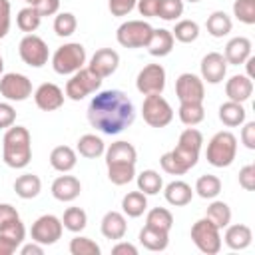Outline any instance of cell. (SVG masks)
<instances>
[{
    "mask_svg": "<svg viewBox=\"0 0 255 255\" xmlns=\"http://www.w3.org/2000/svg\"><path fill=\"white\" fill-rule=\"evenodd\" d=\"M108 177L114 185H126L135 177V165L133 163L108 165Z\"/></svg>",
    "mask_w": 255,
    "mask_h": 255,
    "instance_id": "41",
    "label": "cell"
},
{
    "mask_svg": "<svg viewBox=\"0 0 255 255\" xmlns=\"http://www.w3.org/2000/svg\"><path fill=\"white\" fill-rule=\"evenodd\" d=\"M78 151H80V155H84L88 159H96L106 151V145H104L102 137H98L94 133H86L78 139Z\"/></svg>",
    "mask_w": 255,
    "mask_h": 255,
    "instance_id": "33",
    "label": "cell"
},
{
    "mask_svg": "<svg viewBox=\"0 0 255 255\" xmlns=\"http://www.w3.org/2000/svg\"><path fill=\"white\" fill-rule=\"evenodd\" d=\"M20 253L22 255H42L44 253V249H42V245L40 243H28V245H24L22 249H20Z\"/></svg>",
    "mask_w": 255,
    "mask_h": 255,
    "instance_id": "56",
    "label": "cell"
},
{
    "mask_svg": "<svg viewBox=\"0 0 255 255\" xmlns=\"http://www.w3.org/2000/svg\"><path fill=\"white\" fill-rule=\"evenodd\" d=\"M78 28V20L72 12H62L54 18V32L60 36V38H68L76 32Z\"/></svg>",
    "mask_w": 255,
    "mask_h": 255,
    "instance_id": "44",
    "label": "cell"
},
{
    "mask_svg": "<svg viewBox=\"0 0 255 255\" xmlns=\"http://www.w3.org/2000/svg\"><path fill=\"white\" fill-rule=\"evenodd\" d=\"M0 94L10 102H24L32 96V82L24 74H4L0 78Z\"/></svg>",
    "mask_w": 255,
    "mask_h": 255,
    "instance_id": "13",
    "label": "cell"
},
{
    "mask_svg": "<svg viewBox=\"0 0 255 255\" xmlns=\"http://www.w3.org/2000/svg\"><path fill=\"white\" fill-rule=\"evenodd\" d=\"M24 2H26V4H30V6H36L40 0H24Z\"/></svg>",
    "mask_w": 255,
    "mask_h": 255,
    "instance_id": "58",
    "label": "cell"
},
{
    "mask_svg": "<svg viewBox=\"0 0 255 255\" xmlns=\"http://www.w3.org/2000/svg\"><path fill=\"white\" fill-rule=\"evenodd\" d=\"M141 114H143L145 124H149L151 128H165L173 120V110L167 104V100L161 98V94L145 96L143 106H141Z\"/></svg>",
    "mask_w": 255,
    "mask_h": 255,
    "instance_id": "9",
    "label": "cell"
},
{
    "mask_svg": "<svg viewBox=\"0 0 255 255\" xmlns=\"http://www.w3.org/2000/svg\"><path fill=\"white\" fill-rule=\"evenodd\" d=\"M106 165H120V163H133L137 159V151L129 141H116L106 151Z\"/></svg>",
    "mask_w": 255,
    "mask_h": 255,
    "instance_id": "20",
    "label": "cell"
},
{
    "mask_svg": "<svg viewBox=\"0 0 255 255\" xmlns=\"http://www.w3.org/2000/svg\"><path fill=\"white\" fill-rule=\"evenodd\" d=\"M34 102H36V106H38L40 110H44V112H54V110L62 108V104H64V92H62L56 84L46 82V84H42V86L34 92Z\"/></svg>",
    "mask_w": 255,
    "mask_h": 255,
    "instance_id": "18",
    "label": "cell"
},
{
    "mask_svg": "<svg viewBox=\"0 0 255 255\" xmlns=\"http://www.w3.org/2000/svg\"><path fill=\"white\" fill-rule=\"evenodd\" d=\"M251 56V42L243 36H237V38H231L225 46V62L227 64H233V66H239V64H245V60Z\"/></svg>",
    "mask_w": 255,
    "mask_h": 255,
    "instance_id": "22",
    "label": "cell"
},
{
    "mask_svg": "<svg viewBox=\"0 0 255 255\" xmlns=\"http://www.w3.org/2000/svg\"><path fill=\"white\" fill-rule=\"evenodd\" d=\"M251 239H253V233L247 225L243 223H237V225H227L225 229V243L229 249H245L251 245Z\"/></svg>",
    "mask_w": 255,
    "mask_h": 255,
    "instance_id": "26",
    "label": "cell"
},
{
    "mask_svg": "<svg viewBox=\"0 0 255 255\" xmlns=\"http://www.w3.org/2000/svg\"><path fill=\"white\" fill-rule=\"evenodd\" d=\"M90 124L102 133L116 135L124 131L135 120L131 100L120 90H104L96 94L88 106Z\"/></svg>",
    "mask_w": 255,
    "mask_h": 255,
    "instance_id": "1",
    "label": "cell"
},
{
    "mask_svg": "<svg viewBox=\"0 0 255 255\" xmlns=\"http://www.w3.org/2000/svg\"><path fill=\"white\" fill-rule=\"evenodd\" d=\"M177 114H179V120L185 126H197L205 118V110H203L201 102H181Z\"/></svg>",
    "mask_w": 255,
    "mask_h": 255,
    "instance_id": "34",
    "label": "cell"
},
{
    "mask_svg": "<svg viewBox=\"0 0 255 255\" xmlns=\"http://www.w3.org/2000/svg\"><path fill=\"white\" fill-rule=\"evenodd\" d=\"M241 141L247 149H255V122H247L241 131Z\"/></svg>",
    "mask_w": 255,
    "mask_h": 255,
    "instance_id": "51",
    "label": "cell"
},
{
    "mask_svg": "<svg viewBox=\"0 0 255 255\" xmlns=\"http://www.w3.org/2000/svg\"><path fill=\"white\" fill-rule=\"evenodd\" d=\"M191 241L195 243V247L201 253L207 255H215L221 249V235H219V227L213 225L207 217L195 221L191 225Z\"/></svg>",
    "mask_w": 255,
    "mask_h": 255,
    "instance_id": "6",
    "label": "cell"
},
{
    "mask_svg": "<svg viewBox=\"0 0 255 255\" xmlns=\"http://www.w3.org/2000/svg\"><path fill=\"white\" fill-rule=\"evenodd\" d=\"M153 34V28L143 22V20H128L124 22L118 32L116 38L124 48H145L149 38Z\"/></svg>",
    "mask_w": 255,
    "mask_h": 255,
    "instance_id": "7",
    "label": "cell"
},
{
    "mask_svg": "<svg viewBox=\"0 0 255 255\" xmlns=\"http://www.w3.org/2000/svg\"><path fill=\"white\" fill-rule=\"evenodd\" d=\"M171 34H173V40L183 42V44H191L199 36V26L193 20H179L175 24V28L171 30Z\"/></svg>",
    "mask_w": 255,
    "mask_h": 255,
    "instance_id": "38",
    "label": "cell"
},
{
    "mask_svg": "<svg viewBox=\"0 0 255 255\" xmlns=\"http://www.w3.org/2000/svg\"><path fill=\"white\" fill-rule=\"evenodd\" d=\"M42 189V181L34 173H24L14 181V191L22 199H34Z\"/></svg>",
    "mask_w": 255,
    "mask_h": 255,
    "instance_id": "30",
    "label": "cell"
},
{
    "mask_svg": "<svg viewBox=\"0 0 255 255\" xmlns=\"http://www.w3.org/2000/svg\"><path fill=\"white\" fill-rule=\"evenodd\" d=\"M62 219H58L56 215H42L32 223L30 235L32 241L40 243V245H54L60 237H62Z\"/></svg>",
    "mask_w": 255,
    "mask_h": 255,
    "instance_id": "12",
    "label": "cell"
},
{
    "mask_svg": "<svg viewBox=\"0 0 255 255\" xmlns=\"http://www.w3.org/2000/svg\"><path fill=\"white\" fill-rule=\"evenodd\" d=\"M145 48H147V52L151 56L163 58L173 50V34L169 30H165V28H157V30L153 28V34H151V38H149Z\"/></svg>",
    "mask_w": 255,
    "mask_h": 255,
    "instance_id": "24",
    "label": "cell"
},
{
    "mask_svg": "<svg viewBox=\"0 0 255 255\" xmlns=\"http://www.w3.org/2000/svg\"><path fill=\"white\" fill-rule=\"evenodd\" d=\"M225 94H227V98L231 102H239V104L247 102L251 98V94H253V82H251V78H247L243 74L231 76L227 80V84H225Z\"/></svg>",
    "mask_w": 255,
    "mask_h": 255,
    "instance_id": "19",
    "label": "cell"
},
{
    "mask_svg": "<svg viewBox=\"0 0 255 255\" xmlns=\"http://www.w3.org/2000/svg\"><path fill=\"white\" fill-rule=\"evenodd\" d=\"M145 207H147V197L139 189L137 191H129L122 199V209H124V213L128 217H139V215H143Z\"/></svg>",
    "mask_w": 255,
    "mask_h": 255,
    "instance_id": "32",
    "label": "cell"
},
{
    "mask_svg": "<svg viewBox=\"0 0 255 255\" xmlns=\"http://www.w3.org/2000/svg\"><path fill=\"white\" fill-rule=\"evenodd\" d=\"M34 8L38 10L40 16H52L60 10V0H40Z\"/></svg>",
    "mask_w": 255,
    "mask_h": 255,
    "instance_id": "52",
    "label": "cell"
},
{
    "mask_svg": "<svg viewBox=\"0 0 255 255\" xmlns=\"http://www.w3.org/2000/svg\"><path fill=\"white\" fill-rule=\"evenodd\" d=\"M118 64H120V54L116 50H112V48H102L92 56L88 68L104 80V78L112 76L118 70Z\"/></svg>",
    "mask_w": 255,
    "mask_h": 255,
    "instance_id": "16",
    "label": "cell"
},
{
    "mask_svg": "<svg viewBox=\"0 0 255 255\" xmlns=\"http://www.w3.org/2000/svg\"><path fill=\"white\" fill-rule=\"evenodd\" d=\"M161 187H163V179H161V175H159L157 171L145 169V171H141V173L137 175V189H139L141 193H145V195H155V193L161 191Z\"/></svg>",
    "mask_w": 255,
    "mask_h": 255,
    "instance_id": "35",
    "label": "cell"
},
{
    "mask_svg": "<svg viewBox=\"0 0 255 255\" xmlns=\"http://www.w3.org/2000/svg\"><path fill=\"white\" fill-rule=\"evenodd\" d=\"M135 88L143 96H153L161 94L165 88V70L161 64H147L145 68L139 70L135 78Z\"/></svg>",
    "mask_w": 255,
    "mask_h": 255,
    "instance_id": "11",
    "label": "cell"
},
{
    "mask_svg": "<svg viewBox=\"0 0 255 255\" xmlns=\"http://www.w3.org/2000/svg\"><path fill=\"white\" fill-rule=\"evenodd\" d=\"M205 26H207V32H209L213 38H223V36H227V34L231 32L233 22H231V18H229L223 10H215V12L207 18Z\"/></svg>",
    "mask_w": 255,
    "mask_h": 255,
    "instance_id": "31",
    "label": "cell"
},
{
    "mask_svg": "<svg viewBox=\"0 0 255 255\" xmlns=\"http://www.w3.org/2000/svg\"><path fill=\"white\" fill-rule=\"evenodd\" d=\"M245 62H247V78H251V80H253V74H255V70H253V64H255V58H251V56H249V58H247Z\"/></svg>",
    "mask_w": 255,
    "mask_h": 255,
    "instance_id": "57",
    "label": "cell"
},
{
    "mask_svg": "<svg viewBox=\"0 0 255 255\" xmlns=\"http://www.w3.org/2000/svg\"><path fill=\"white\" fill-rule=\"evenodd\" d=\"M112 253H114V255H137V247L131 245V243L120 241L118 245L112 247Z\"/></svg>",
    "mask_w": 255,
    "mask_h": 255,
    "instance_id": "55",
    "label": "cell"
},
{
    "mask_svg": "<svg viewBox=\"0 0 255 255\" xmlns=\"http://www.w3.org/2000/svg\"><path fill=\"white\" fill-rule=\"evenodd\" d=\"M82 191L80 179H76L74 175H60L54 179L52 183V195L58 201H74Z\"/></svg>",
    "mask_w": 255,
    "mask_h": 255,
    "instance_id": "21",
    "label": "cell"
},
{
    "mask_svg": "<svg viewBox=\"0 0 255 255\" xmlns=\"http://www.w3.org/2000/svg\"><path fill=\"white\" fill-rule=\"evenodd\" d=\"M86 64V48L78 42H70L60 46L52 56V68L56 74H74L82 70Z\"/></svg>",
    "mask_w": 255,
    "mask_h": 255,
    "instance_id": "5",
    "label": "cell"
},
{
    "mask_svg": "<svg viewBox=\"0 0 255 255\" xmlns=\"http://www.w3.org/2000/svg\"><path fill=\"white\" fill-rule=\"evenodd\" d=\"M30 131L24 126H10L2 139V157L6 165L14 169H22L32 159V143Z\"/></svg>",
    "mask_w": 255,
    "mask_h": 255,
    "instance_id": "3",
    "label": "cell"
},
{
    "mask_svg": "<svg viewBox=\"0 0 255 255\" xmlns=\"http://www.w3.org/2000/svg\"><path fill=\"white\" fill-rule=\"evenodd\" d=\"M145 225L155 227V229H161V231H169L171 225H173V215H171L165 207H153V209L147 213Z\"/></svg>",
    "mask_w": 255,
    "mask_h": 255,
    "instance_id": "42",
    "label": "cell"
},
{
    "mask_svg": "<svg viewBox=\"0 0 255 255\" xmlns=\"http://www.w3.org/2000/svg\"><path fill=\"white\" fill-rule=\"evenodd\" d=\"M2 70H4V62H2V56H0V74H2Z\"/></svg>",
    "mask_w": 255,
    "mask_h": 255,
    "instance_id": "59",
    "label": "cell"
},
{
    "mask_svg": "<svg viewBox=\"0 0 255 255\" xmlns=\"http://www.w3.org/2000/svg\"><path fill=\"white\" fill-rule=\"evenodd\" d=\"M16 249H18V243L12 237L0 233V255H12Z\"/></svg>",
    "mask_w": 255,
    "mask_h": 255,
    "instance_id": "54",
    "label": "cell"
},
{
    "mask_svg": "<svg viewBox=\"0 0 255 255\" xmlns=\"http://www.w3.org/2000/svg\"><path fill=\"white\" fill-rule=\"evenodd\" d=\"M183 14V0H157V18L161 20H177Z\"/></svg>",
    "mask_w": 255,
    "mask_h": 255,
    "instance_id": "43",
    "label": "cell"
},
{
    "mask_svg": "<svg viewBox=\"0 0 255 255\" xmlns=\"http://www.w3.org/2000/svg\"><path fill=\"white\" fill-rule=\"evenodd\" d=\"M10 30V2L0 0V40L8 34Z\"/></svg>",
    "mask_w": 255,
    "mask_h": 255,
    "instance_id": "50",
    "label": "cell"
},
{
    "mask_svg": "<svg viewBox=\"0 0 255 255\" xmlns=\"http://www.w3.org/2000/svg\"><path fill=\"white\" fill-rule=\"evenodd\" d=\"M76 161H78L76 151H74L70 145H58V147H54L52 153H50V165H52L56 171H62V173L74 169V167H76Z\"/></svg>",
    "mask_w": 255,
    "mask_h": 255,
    "instance_id": "27",
    "label": "cell"
},
{
    "mask_svg": "<svg viewBox=\"0 0 255 255\" xmlns=\"http://www.w3.org/2000/svg\"><path fill=\"white\" fill-rule=\"evenodd\" d=\"M18 52H20V58L24 64L32 66V68H42L44 64H48V46L46 42L36 36V34H28L20 40V46H18Z\"/></svg>",
    "mask_w": 255,
    "mask_h": 255,
    "instance_id": "10",
    "label": "cell"
},
{
    "mask_svg": "<svg viewBox=\"0 0 255 255\" xmlns=\"http://www.w3.org/2000/svg\"><path fill=\"white\" fill-rule=\"evenodd\" d=\"M137 0H108V8L114 16H126L135 8Z\"/></svg>",
    "mask_w": 255,
    "mask_h": 255,
    "instance_id": "47",
    "label": "cell"
},
{
    "mask_svg": "<svg viewBox=\"0 0 255 255\" xmlns=\"http://www.w3.org/2000/svg\"><path fill=\"white\" fill-rule=\"evenodd\" d=\"M86 223H88V215H86V211H84L82 207H68V209L64 211L62 225H64L68 231L78 233V231H82V229L86 227Z\"/></svg>",
    "mask_w": 255,
    "mask_h": 255,
    "instance_id": "39",
    "label": "cell"
},
{
    "mask_svg": "<svg viewBox=\"0 0 255 255\" xmlns=\"http://www.w3.org/2000/svg\"><path fill=\"white\" fill-rule=\"evenodd\" d=\"M70 253L72 255H100V245L92 241L90 237H74L70 241Z\"/></svg>",
    "mask_w": 255,
    "mask_h": 255,
    "instance_id": "45",
    "label": "cell"
},
{
    "mask_svg": "<svg viewBox=\"0 0 255 255\" xmlns=\"http://www.w3.org/2000/svg\"><path fill=\"white\" fill-rule=\"evenodd\" d=\"M233 16L243 24H255V0H235Z\"/></svg>",
    "mask_w": 255,
    "mask_h": 255,
    "instance_id": "46",
    "label": "cell"
},
{
    "mask_svg": "<svg viewBox=\"0 0 255 255\" xmlns=\"http://www.w3.org/2000/svg\"><path fill=\"white\" fill-rule=\"evenodd\" d=\"M225 74H227V62H225L223 54L209 52L207 56H203V60H201V78L207 84H219V82H223Z\"/></svg>",
    "mask_w": 255,
    "mask_h": 255,
    "instance_id": "17",
    "label": "cell"
},
{
    "mask_svg": "<svg viewBox=\"0 0 255 255\" xmlns=\"http://www.w3.org/2000/svg\"><path fill=\"white\" fill-rule=\"evenodd\" d=\"M205 217H207L213 225H217L219 229H223V227H227L229 221H231V209H229V205H227L225 201H213V203L207 207Z\"/></svg>",
    "mask_w": 255,
    "mask_h": 255,
    "instance_id": "37",
    "label": "cell"
},
{
    "mask_svg": "<svg viewBox=\"0 0 255 255\" xmlns=\"http://www.w3.org/2000/svg\"><path fill=\"white\" fill-rule=\"evenodd\" d=\"M40 20H42V16L38 14V10H36L34 6H26V8H22V10L18 12V16H16V24H18V28H20L22 32H28V34H32L34 30H38Z\"/></svg>",
    "mask_w": 255,
    "mask_h": 255,
    "instance_id": "40",
    "label": "cell"
},
{
    "mask_svg": "<svg viewBox=\"0 0 255 255\" xmlns=\"http://www.w3.org/2000/svg\"><path fill=\"white\" fill-rule=\"evenodd\" d=\"M135 6L139 10V14L145 18H153L157 14V0H137Z\"/></svg>",
    "mask_w": 255,
    "mask_h": 255,
    "instance_id": "53",
    "label": "cell"
},
{
    "mask_svg": "<svg viewBox=\"0 0 255 255\" xmlns=\"http://www.w3.org/2000/svg\"><path fill=\"white\" fill-rule=\"evenodd\" d=\"M0 233L12 237L18 245L24 241L26 229H24V225L20 221L18 211L10 203H0Z\"/></svg>",
    "mask_w": 255,
    "mask_h": 255,
    "instance_id": "15",
    "label": "cell"
},
{
    "mask_svg": "<svg viewBox=\"0 0 255 255\" xmlns=\"http://www.w3.org/2000/svg\"><path fill=\"white\" fill-rule=\"evenodd\" d=\"M187 2H199V0H187Z\"/></svg>",
    "mask_w": 255,
    "mask_h": 255,
    "instance_id": "60",
    "label": "cell"
},
{
    "mask_svg": "<svg viewBox=\"0 0 255 255\" xmlns=\"http://www.w3.org/2000/svg\"><path fill=\"white\" fill-rule=\"evenodd\" d=\"M167 203L175 205V207H181V205H187L193 197V191H191V185L185 183V181H171L165 185V191H163Z\"/></svg>",
    "mask_w": 255,
    "mask_h": 255,
    "instance_id": "28",
    "label": "cell"
},
{
    "mask_svg": "<svg viewBox=\"0 0 255 255\" xmlns=\"http://www.w3.org/2000/svg\"><path fill=\"white\" fill-rule=\"evenodd\" d=\"M195 191L199 197L203 199H213L219 195L221 191V179L217 175H211V173H205L201 175L197 181H195Z\"/></svg>",
    "mask_w": 255,
    "mask_h": 255,
    "instance_id": "36",
    "label": "cell"
},
{
    "mask_svg": "<svg viewBox=\"0 0 255 255\" xmlns=\"http://www.w3.org/2000/svg\"><path fill=\"white\" fill-rule=\"evenodd\" d=\"M207 161L213 167H227L237 155V137L231 131H217L207 143Z\"/></svg>",
    "mask_w": 255,
    "mask_h": 255,
    "instance_id": "4",
    "label": "cell"
},
{
    "mask_svg": "<svg viewBox=\"0 0 255 255\" xmlns=\"http://www.w3.org/2000/svg\"><path fill=\"white\" fill-rule=\"evenodd\" d=\"M126 217L120 213V211H108L104 217H102V235L106 239H114V241H120L124 239L126 235Z\"/></svg>",
    "mask_w": 255,
    "mask_h": 255,
    "instance_id": "23",
    "label": "cell"
},
{
    "mask_svg": "<svg viewBox=\"0 0 255 255\" xmlns=\"http://www.w3.org/2000/svg\"><path fill=\"white\" fill-rule=\"evenodd\" d=\"M16 122V110L6 104V102H0V128H10L14 126Z\"/></svg>",
    "mask_w": 255,
    "mask_h": 255,
    "instance_id": "49",
    "label": "cell"
},
{
    "mask_svg": "<svg viewBox=\"0 0 255 255\" xmlns=\"http://www.w3.org/2000/svg\"><path fill=\"white\" fill-rule=\"evenodd\" d=\"M139 243L149 251H163L169 243V231L143 225V229L139 231Z\"/></svg>",
    "mask_w": 255,
    "mask_h": 255,
    "instance_id": "25",
    "label": "cell"
},
{
    "mask_svg": "<svg viewBox=\"0 0 255 255\" xmlns=\"http://www.w3.org/2000/svg\"><path fill=\"white\" fill-rule=\"evenodd\" d=\"M239 185L243 189H247V191L255 189V165L253 163L241 167V171H239Z\"/></svg>",
    "mask_w": 255,
    "mask_h": 255,
    "instance_id": "48",
    "label": "cell"
},
{
    "mask_svg": "<svg viewBox=\"0 0 255 255\" xmlns=\"http://www.w3.org/2000/svg\"><path fill=\"white\" fill-rule=\"evenodd\" d=\"M201 145H203V135L199 129H195V128L183 129L179 139H177V145L159 157L161 169L165 173H171V175L187 173L197 163Z\"/></svg>",
    "mask_w": 255,
    "mask_h": 255,
    "instance_id": "2",
    "label": "cell"
},
{
    "mask_svg": "<svg viewBox=\"0 0 255 255\" xmlns=\"http://www.w3.org/2000/svg\"><path fill=\"white\" fill-rule=\"evenodd\" d=\"M175 94L179 102H203L205 98L203 80L195 74L185 72L175 80Z\"/></svg>",
    "mask_w": 255,
    "mask_h": 255,
    "instance_id": "14",
    "label": "cell"
},
{
    "mask_svg": "<svg viewBox=\"0 0 255 255\" xmlns=\"http://www.w3.org/2000/svg\"><path fill=\"white\" fill-rule=\"evenodd\" d=\"M245 116H247V112H245V108L239 102H231L229 100V102H225V104L219 106V120L227 128L241 126L245 122Z\"/></svg>",
    "mask_w": 255,
    "mask_h": 255,
    "instance_id": "29",
    "label": "cell"
},
{
    "mask_svg": "<svg viewBox=\"0 0 255 255\" xmlns=\"http://www.w3.org/2000/svg\"><path fill=\"white\" fill-rule=\"evenodd\" d=\"M100 86H102V78L98 74H94L90 68H82V70L74 72V76L68 80L66 96L74 102H80L88 94H94L96 90H100Z\"/></svg>",
    "mask_w": 255,
    "mask_h": 255,
    "instance_id": "8",
    "label": "cell"
}]
</instances>
